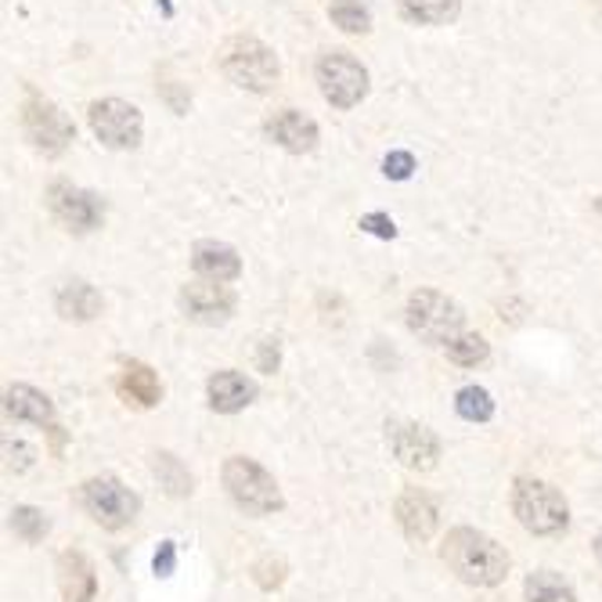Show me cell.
<instances>
[{
    "label": "cell",
    "mask_w": 602,
    "mask_h": 602,
    "mask_svg": "<svg viewBox=\"0 0 602 602\" xmlns=\"http://www.w3.org/2000/svg\"><path fill=\"white\" fill-rule=\"evenodd\" d=\"M444 563L455 570V578L476 588H495L509 573V556L490 534L476 527H455L441 545Z\"/></svg>",
    "instance_id": "obj_1"
},
{
    "label": "cell",
    "mask_w": 602,
    "mask_h": 602,
    "mask_svg": "<svg viewBox=\"0 0 602 602\" xmlns=\"http://www.w3.org/2000/svg\"><path fill=\"white\" fill-rule=\"evenodd\" d=\"M221 70L235 87L253 91V94H267L278 87L282 65L275 59V51L267 44H260L256 36H235L228 40L221 51Z\"/></svg>",
    "instance_id": "obj_2"
},
{
    "label": "cell",
    "mask_w": 602,
    "mask_h": 602,
    "mask_svg": "<svg viewBox=\"0 0 602 602\" xmlns=\"http://www.w3.org/2000/svg\"><path fill=\"white\" fill-rule=\"evenodd\" d=\"M224 487H228L231 501L250 516H271L285 505L275 476H271L260 462L245 458V455H231L224 462Z\"/></svg>",
    "instance_id": "obj_3"
},
{
    "label": "cell",
    "mask_w": 602,
    "mask_h": 602,
    "mask_svg": "<svg viewBox=\"0 0 602 602\" xmlns=\"http://www.w3.org/2000/svg\"><path fill=\"white\" fill-rule=\"evenodd\" d=\"M513 513L530 534H541V538L567 530V524H570L567 498L559 495L552 484L530 480V476L516 480V487H513Z\"/></svg>",
    "instance_id": "obj_4"
},
{
    "label": "cell",
    "mask_w": 602,
    "mask_h": 602,
    "mask_svg": "<svg viewBox=\"0 0 602 602\" xmlns=\"http://www.w3.org/2000/svg\"><path fill=\"white\" fill-rule=\"evenodd\" d=\"M80 501H84V509L94 524L105 530L130 527L141 513V498L123 480H116V476H91V480L80 487Z\"/></svg>",
    "instance_id": "obj_5"
},
{
    "label": "cell",
    "mask_w": 602,
    "mask_h": 602,
    "mask_svg": "<svg viewBox=\"0 0 602 602\" xmlns=\"http://www.w3.org/2000/svg\"><path fill=\"white\" fill-rule=\"evenodd\" d=\"M408 328L415 336L430 339V344H451L455 336L465 332V314L455 299H447L436 289H419L408 299Z\"/></svg>",
    "instance_id": "obj_6"
},
{
    "label": "cell",
    "mask_w": 602,
    "mask_h": 602,
    "mask_svg": "<svg viewBox=\"0 0 602 602\" xmlns=\"http://www.w3.org/2000/svg\"><path fill=\"white\" fill-rule=\"evenodd\" d=\"M318 87L332 108H353L368 94V70L347 51H328L318 59Z\"/></svg>",
    "instance_id": "obj_7"
},
{
    "label": "cell",
    "mask_w": 602,
    "mask_h": 602,
    "mask_svg": "<svg viewBox=\"0 0 602 602\" xmlns=\"http://www.w3.org/2000/svg\"><path fill=\"white\" fill-rule=\"evenodd\" d=\"M22 130H25V138L33 141L36 152H44V156H62L65 148H70V141L76 138V127L65 119L62 108L51 105L47 98H40V94H30L22 105Z\"/></svg>",
    "instance_id": "obj_8"
},
{
    "label": "cell",
    "mask_w": 602,
    "mask_h": 602,
    "mask_svg": "<svg viewBox=\"0 0 602 602\" xmlns=\"http://www.w3.org/2000/svg\"><path fill=\"white\" fill-rule=\"evenodd\" d=\"M91 130L105 148H138L141 145V113L123 98H102L91 105Z\"/></svg>",
    "instance_id": "obj_9"
},
{
    "label": "cell",
    "mask_w": 602,
    "mask_h": 602,
    "mask_svg": "<svg viewBox=\"0 0 602 602\" xmlns=\"http://www.w3.org/2000/svg\"><path fill=\"white\" fill-rule=\"evenodd\" d=\"M47 207L65 228L76 231V235H87V231L102 228L105 221V202L94 196V191H84L70 181H54L47 188Z\"/></svg>",
    "instance_id": "obj_10"
},
{
    "label": "cell",
    "mask_w": 602,
    "mask_h": 602,
    "mask_svg": "<svg viewBox=\"0 0 602 602\" xmlns=\"http://www.w3.org/2000/svg\"><path fill=\"white\" fill-rule=\"evenodd\" d=\"M387 441L397 462L408 465V469H433L436 458H441V441L419 422H387Z\"/></svg>",
    "instance_id": "obj_11"
},
{
    "label": "cell",
    "mask_w": 602,
    "mask_h": 602,
    "mask_svg": "<svg viewBox=\"0 0 602 602\" xmlns=\"http://www.w3.org/2000/svg\"><path fill=\"white\" fill-rule=\"evenodd\" d=\"M181 310L199 325H224L235 314V293L224 282H191L181 289Z\"/></svg>",
    "instance_id": "obj_12"
},
{
    "label": "cell",
    "mask_w": 602,
    "mask_h": 602,
    "mask_svg": "<svg viewBox=\"0 0 602 602\" xmlns=\"http://www.w3.org/2000/svg\"><path fill=\"white\" fill-rule=\"evenodd\" d=\"M267 138L278 148H285V152L304 156L318 148V123L304 113H296V108H282V113L267 119Z\"/></svg>",
    "instance_id": "obj_13"
},
{
    "label": "cell",
    "mask_w": 602,
    "mask_h": 602,
    "mask_svg": "<svg viewBox=\"0 0 602 602\" xmlns=\"http://www.w3.org/2000/svg\"><path fill=\"white\" fill-rule=\"evenodd\" d=\"M59 588L65 602H94V595H98V573H94L84 552L65 549L59 556Z\"/></svg>",
    "instance_id": "obj_14"
},
{
    "label": "cell",
    "mask_w": 602,
    "mask_h": 602,
    "mask_svg": "<svg viewBox=\"0 0 602 602\" xmlns=\"http://www.w3.org/2000/svg\"><path fill=\"white\" fill-rule=\"evenodd\" d=\"M207 397H210V408L221 415H235L242 412V408L253 404L256 397V387L253 379H245L242 372H235V368H224V372L210 376L207 382Z\"/></svg>",
    "instance_id": "obj_15"
},
{
    "label": "cell",
    "mask_w": 602,
    "mask_h": 602,
    "mask_svg": "<svg viewBox=\"0 0 602 602\" xmlns=\"http://www.w3.org/2000/svg\"><path fill=\"white\" fill-rule=\"evenodd\" d=\"M397 524L412 541H430L436 530V505L426 490L408 487L401 498H397Z\"/></svg>",
    "instance_id": "obj_16"
},
{
    "label": "cell",
    "mask_w": 602,
    "mask_h": 602,
    "mask_svg": "<svg viewBox=\"0 0 602 602\" xmlns=\"http://www.w3.org/2000/svg\"><path fill=\"white\" fill-rule=\"evenodd\" d=\"M191 267L199 271L207 282H235L242 275V260L228 242L207 239L191 250Z\"/></svg>",
    "instance_id": "obj_17"
},
{
    "label": "cell",
    "mask_w": 602,
    "mask_h": 602,
    "mask_svg": "<svg viewBox=\"0 0 602 602\" xmlns=\"http://www.w3.org/2000/svg\"><path fill=\"white\" fill-rule=\"evenodd\" d=\"M116 390H119L123 401L138 404V408H156L159 397H162L159 376L145 361H123L119 379H116Z\"/></svg>",
    "instance_id": "obj_18"
},
{
    "label": "cell",
    "mask_w": 602,
    "mask_h": 602,
    "mask_svg": "<svg viewBox=\"0 0 602 602\" xmlns=\"http://www.w3.org/2000/svg\"><path fill=\"white\" fill-rule=\"evenodd\" d=\"M54 307L65 321H94L102 314V293L87 282H65L54 296Z\"/></svg>",
    "instance_id": "obj_19"
},
{
    "label": "cell",
    "mask_w": 602,
    "mask_h": 602,
    "mask_svg": "<svg viewBox=\"0 0 602 602\" xmlns=\"http://www.w3.org/2000/svg\"><path fill=\"white\" fill-rule=\"evenodd\" d=\"M4 412L11 419H22V422H33V426H51L54 419V408L51 401L40 390L25 387V382H19V387H11L8 397H4Z\"/></svg>",
    "instance_id": "obj_20"
},
{
    "label": "cell",
    "mask_w": 602,
    "mask_h": 602,
    "mask_svg": "<svg viewBox=\"0 0 602 602\" xmlns=\"http://www.w3.org/2000/svg\"><path fill=\"white\" fill-rule=\"evenodd\" d=\"M401 15L415 25H447L458 15V0H397Z\"/></svg>",
    "instance_id": "obj_21"
},
{
    "label": "cell",
    "mask_w": 602,
    "mask_h": 602,
    "mask_svg": "<svg viewBox=\"0 0 602 602\" xmlns=\"http://www.w3.org/2000/svg\"><path fill=\"white\" fill-rule=\"evenodd\" d=\"M524 592H527V602H578L573 588L563 578H559L556 570L530 573L527 584H524Z\"/></svg>",
    "instance_id": "obj_22"
},
{
    "label": "cell",
    "mask_w": 602,
    "mask_h": 602,
    "mask_svg": "<svg viewBox=\"0 0 602 602\" xmlns=\"http://www.w3.org/2000/svg\"><path fill=\"white\" fill-rule=\"evenodd\" d=\"M152 473L159 476V484L167 487L173 498L191 495V473L181 465V458L170 455V451H156V455H152Z\"/></svg>",
    "instance_id": "obj_23"
},
{
    "label": "cell",
    "mask_w": 602,
    "mask_h": 602,
    "mask_svg": "<svg viewBox=\"0 0 602 602\" xmlns=\"http://www.w3.org/2000/svg\"><path fill=\"white\" fill-rule=\"evenodd\" d=\"M328 15H332L339 30L353 33V36L368 33V25H372V15H368V8L361 0H332V4H328Z\"/></svg>",
    "instance_id": "obj_24"
},
{
    "label": "cell",
    "mask_w": 602,
    "mask_h": 602,
    "mask_svg": "<svg viewBox=\"0 0 602 602\" xmlns=\"http://www.w3.org/2000/svg\"><path fill=\"white\" fill-rule=\"evenodd\" d=\"M444 350H447V358L455 361V365H462V368L480 365V361H487V353H490L487 339H484V336H476V332H462V336H455Z\"/></svg>",
    "instance_id": "obj_25"
},
{
    "label": "cell",
    "mask_w": 602,
    "mask_h": 602,
    "mask_svg": "<svg viewBox=\"0 0 602 602\" xmlns=\"http://www.w3.org/2000/svg\"><path fill=\"white\" fill-rule=\"evenodd\" d=\"M455 408H458V415L465 422H487L490 415H495V401H490V393L484 387H465V390H458Z\"/></svg>",
    "instance_id": "obj_26"
},
{
    "label": "cell",
    "mask_w": 602,
    "mask_h": 602,
    "mask_svg": "<svg viewBox=\"0 0 602 602\" xmlns=\"http://www.w3.org/2000/svg\"><path fill=\"white\" fill-rule=\"evenodd\" d=\"M11 527H15V534H19V538L22 541H40V538H44V534H47V516L44 513H40V509H33V505H19V509L15 513H11Z\"/></svg>",
    "instance_id": "obj_27"
},
{
    "label": "cell",
    "mask_w": 602,
    "mask_h": 602,
    "mask_svg": "<svg viewBox=\"0 0 602 602\" xmlns=\"http://www.w3.org/2000/svg\"><path fill=\"white\" fill-rule=\"evenodd\" d=\"M253 573H256V584L264 588V592H271V588H278L285 581V563H282V559H275V556H264L253 567Z\"/></svg>",
    "instance_id": "obj_28"
},
{
    "label": "cell",
    "mask_w": 602,
    "mask_h": 602,
    "mask_svg": "<svg viewBox=\"0 0 602 602\" xmlns=\"http://www.w3.org/2000/svg\"><path fill=\"white\" fill-rule=\"evenodd\" d=\"M382 173L390 177V181H408V177L415 173V156L412 152H390L382 159Z\"/></svg>",
    "instance_id": "obj_29"
},
{
    "label": "cell",
    "mask_w": 602,
    "mask_h": 602,
    "mask_svg": "<svg viewBox=\"0 0 602 602\" xmlns=\"http://www.w3.org/2000/svg\"><path fill=\"white\" fill-rule=\"evenodd\" d=\"M361 231H368V235H376V239H393L397 235V228L387 213H365L361 216Z\"/></svg>",
    "instance_id": "obj_30"
},
{
    "label": "cell",
    "mask_w": 602,
    "mask_h": 602,
    "mask_svg": "<svg viewBox=\"0 0 602 602\" xmlns=\"http://www.w3.org/2000/svg\"><path fill=\"white\" fill-rule=\"evenodd\" d=\"M282 361V347H278V339H264L256 350V365H260V372H275Z\"/></svg>",
    "instance_id": "obj_31"
},
{
    "label": "cell",
    "mask_w": 602,
    "mask_h": 602,
    "mask_svg": "<svg viewBox=\"0 0 602 602\" xmlns=\"http://www.w3.org/2000/svg\"><path fill=\"white\" fill-rule=\"evenodd\" d=\"M152 567H156L159 578H170V573L177 570V545H173V541H162V545H159V552H156V559H152Z\"/></svg>",
    "instance_id": "obj_32"
},
{
    "label": "cell",
    "mask_w": 602,
    "mask_h": 602,
    "mask_svg": "<svg viewBox=\"0 0 602 602\" xmlns=\"http://www.w3.org/2000/svg\"><path fill=\"white\" fill-rule=\"evenodd\" d=\"M595 552H599V559H602V530H599V538H595Z\"/></svg>",
    "instance_id": "obj_33"
},
{
    "label": "cell",
    "mask_w": 602,
    "mask_h": 602,
    "mask_svg": "<svg viewBox=\"0 0 602 602\" xmlns=\"http://www.w3.org/2000/svg\"><path fill=\"white\" fill-rule=\"evenodd\" d=\"M595 210H599V213H602V199H599V202H595Z\"/></svg>",
    "instance_id": "obj_34"
}]
</instances>
